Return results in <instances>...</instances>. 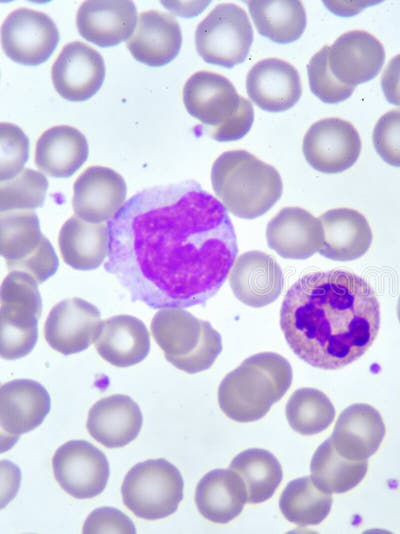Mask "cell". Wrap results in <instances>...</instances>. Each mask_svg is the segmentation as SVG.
Returning a JSON list of instances; mask_svg holds the SVG:
<instances>
[{"mask_svg":"<svg viewBox=\"0 0 400 534\" xmlns=\"http://www.w3.org/2000/svg\"><path fill=\"white\" fill-rule=\"evenodd\" d=\"M107 226L105 270L153 309L204 305L238 254L227 209L193 180L136 193Z\"/></svg>","mask_w":400,"mask_h":534,"instance_id":"obj_1","label":"cell"},{"mask_svg":"<svg viewBox=\"0 0 400 534\" xmlns=\"http://www.w3.org/2000/svg\"><path fill=\"white\" fill-rule=\"evenodd\" d=\"M280 326L300 359L325 370L341 369L374 342L379 302L372 287L352 272L309 273L287 291Z\"/></svg>","mask_w":400,"mask_h":534,"instance_id":"obj_2","label":"cell"},{"mask_svg":"<svg viewBox=\"0 0 400 534\" xmlns=\"http://www.w3.org/2000/svg\"><path fill=\"white\" fill-rule=\"evenodd\" d=\"M292 378L290 363L281 355L274 352L252 355L221 381L219 407L236 422L257 421L285 395Z\"/></svg>","mask_w":400,"mask_h":534,"instance_id":"obj_3","label":"cell"},{"mask_svg":"<svg viewBox=\"0 0 400 534\" xmlns=\"http://www.w3.org/2000/svg\"><path fill=\"white\" fill-rule=\"evenodd\" d=\"M211 183L227 211L242 219H255L280 199L279 172L245 150L222 153L213 163Z\"/></svg>","mask_w":400,"mask_h":534,"instance_id":"obj_4","label":"cell"},{"mask_svg":"<svg viewBox=\"0 0 400 534\" xmlns=\"http://www.w3.org/2000/svg\"><path fill=\"white\" fill-rule=\"evenodd\" d=\"M183 102L188 113L208 127L219 142L239 140L251 129L254 110L226 77L198 71L186 81Z\"/></svg>","mask_w":400,"mask_h":534,"instance_id":"obj_5","label":"cell"},{"mask_svg":"<svg viewBox=\"0 0 400 534\" xmlns=\"http://www.w3.org/2000/svg\"><path fill=\"white\" fill-rule=\"evenodd\" d=\"M151 331L166 360L189 374L210 368L222 351L218 331L183 308L159 310L152 319Z\"/></svg>","mask_w":400,"mask_h":534,"instance_id":"obj_6","label":"cell"},{"mask_svg":"<svg viewBox=\"0 0 400 534\" xmlns=\"http://www.w3.org/2000/svg\"><path fill=\"white\" fill-rule=\"evenodd\" d=\"M41 313L38 282L25 272L9 273L1 285L0 353L3 359H19L33 350Z\"/></svg>","mask_w":400,"mask_h":534,"instance_id":"obj_7","label":"cell"},{"mask_svg":"<svg viewBox=\"0 0 400 534\" xmlns=\"http://www.w3.org/2000/svg\"><path fill=\"white\" fill-rule=\"evenodd\" d=\"M184 482L180 471L165 459H148L134 465L122 487L124 505L145 520L172 515L183 499Z\"/></svg>","mask_w":400,"mask_h":534,"instance_id":"obj_8","label":"cell"},{"mask_svg":"<svg viewBox=\"0 0 400 534\" xmlns=\"http://www.w3.org/2000/svg\"><path fill=\"white\" fill-rule=\"evenodd\" d=\"M0 226V251L8 269L25 272L38 283L56 273L58 257L34 211L1 212Z\"/></svg>","mask_w":400,"mask_h":534,"instance_id":"obj_9","label":"cell"},{"mask_svg":"<svg viewBox=\"0 0 400 534\" xmlns=\"http://www.w3.org/2000/svg\"><path fill=\"white\" fill-rule=\"evenodd\" d=\"M253 42V29L238 5H217L197 26L195 45L207 63L232 68L242 63Z\"/></svg>","mask_w":400,"mask_h":534,"instance_id":"obj_10","label":"cell"},{"mask_svg":"<svg viewBox=\"0 0 400 534\" xmlns=\"http://www.w3.org/2000/svg\"><path fill=\"white\" fill-rule=\"evenodd\" d=\"M59 42L54 21L45 13L19 8L11 12L1 27L2 49L11 60L25 66L44 63Z\"/></svg>","mask_w":400,"mask_h":534,"instance_id":"obj_11","label":"cell"},{"mask_svg":"<svg viewBox=\"0 0 400 534\" xmlns=\"http://www.w3.org/2000/svg\"><path fill=\"white\" fill-rule=\"evenodd\" d=\"M52 467L60 487L77 499H90L101 494L109 478L105 454L85 440H72L61 445L53 455Z\"/></svg>","mask_w":400,"mask_h":534,"instance_id":"obj_12","label":"cell"},{"mask_svg":"<svg viewBox=\"0 0 400 534\" xmlns=\"http://www.w3.org/2000/svg\"><path fill=\"white\" fill-rule=\"evenodd\" d=\"M302 150L316 171L335 174L354 165L361 151V139L348 121L332 117L319 120L306 132Z\"/></svg>","mask_w":400,"mask_h":534,"instance_id":"obj_13","label":"cell"},{"mask_svg":"<svg viewBox=\"0 0 400 534\" xmlns=\"http://www.w3.org/2000/svg\"><path fill=\"white\" fill-rule=\"evenodd\" d=\"M103 322L93 304L77 297L66 299L51 309L44 326L45 339L61 354L79 353L96 341Z\"/></svg>","mask_w":400,"mask_h":534,"instance_id":"obj_14","label":"cell"},{"mask_svg":"<svg viewBox=\"0 0 400 534\" xmlns=\"http://www.w3.org/2000/svg\"><path fill=\"white\" fill-rule=\"evenodd\" d=\"M58 94L69 101H85L100 89L105 78V64L94 48L79 41L63 47L51 69Z\"/></svg>","mask_w":400,"mask_h":534,"instance_id":"obj_15","label":"cell"},{"mask_svg":"<svg viewBox=\"0 0 400 534\" xmlns=\"http://www.w3.org/2000/svg\"><path fill=\"white\" fill-rule=\"evenodd\" d=\"M127 187L123 177L103 166L87 168L73 186L75 215L90 223L110 221L125 203Z\"/></svg>","mask_w":400,"mask_h":534,"instance_id":"obj_16","label":"cell"},{"mask_svg":"<svg viewBox=\"0 0 400 534\" xmlns=\"http://www.w3.org/2000/svg\"><path fill=\"white\" fill-rule=\"evenodd\" d=\"M48 391L31 379H15L0 389L1 439L13 444L21 434L38 427L50 411Z\"/></svg>","mask_w":400,"mask_h":534,"instance_id":"obj_17","label":"cell"},{"mask_svg":"<svg viewBox=\"0 0 400 534\" xmlns=\"http://www.w3.org/2000/svg\"><path fill=\"white\" fill-rule=\"evenodd\" d=\"M384 60L385 51L380 41L362 30L342 34L329 47L331 73L341 83L354 87L375 78Z\"/></svg>","mask_w":400,"mask_h":534,"instance_id":"obj_18","label":"cell"},{"mask_svg":"<svg viewBox=\"0 0 400 534\" xmlns=\"http://www.w3.org/2000/svg\"><path fill=\"white\" fill-rule=\"evenodd\" d=\"M229 283L236 298L254 307L274 302L283 288V273L277 261L262 251H248L235 261Z\"/></svg>","mask_w":400,"mask_h":534,"instance_id":"obj_19","label":"cell"},{"mask_svg":"<svg viewBox=\"0 0 400 534\" xmlns=\"http://www.w3.org/2000/svg\"><path fill=\"white\" fill-rule=\"evenodd\" d=\"M137 9L127 0H91L79 7L76 25L87 41L111 47L128 40L137 25Z\"/></svg>","mask_w":400,"mask_h":534,"instance_id":"obj_20","label":"cell"},{"mask_svg":"<svg viewBox=\"0 0 400 534\" xmlns=\"http://www.w3.org/2000/svg\"><path fill=\"white\" fill-rule=\"evenodd\" d=\"M268 246L286 259L304 260L319 252L324 230L319 218L300 207H285L266 228Z\"/></svg>","mask_w":400,"mask_h":534,"instance_id":"obj_21","label":"cell"},{"mask_svg":"<svg viewBox=\"0 0 400 534\" xmlns=\"http://www.w3.org/2000/svg\"><path fill=\"white\" fill-rule=\"evenodd\" d=\"M246 90L259 108L275 113L293 107L302 94L298 71L278 58L257 62L246 77Z\"/></svg>","mask_w":400,"mask_h":534,"instance_id":"obj_22","label":"cell"},{"mask_svg":"<svg viewBox=\"0 0 400 534\" xmlns=\"http://www.w3.org/2000/svg\"><path fill=\"white\" fill-rule=\"evenodd\" d=\"M385 433L380 413L368 404L356 403L339 415L330 440L342 457L360 461L376 453Z\"/></svg>","mask_w":400,"mask_h":534,"instance_id":"obj_23","label":"cell"},{"mask_svg":"<svg viewBox=\"0 0 400 534\" xmlns=\"http://www.w3.org/2000/svg\"><path fill=\"white\" fill-rule=\"evenodd\" d=\"M181 44L178 21L156 10L139 14L136 30L126 43L137 61L151 67H161L175 59Z\"/></svg>","mask_w":400,"mask_h":534,"instance_id":"obj_24","label":"cell"},{"mask_svg":"<svg viewBox=\"0 0 400 534\" xmlns=\"http://www.w3.org/2000/svg\"><path fill=\"white\" fill-rule=\"evenodd\" d=\"M143 416L138 404L129 396L114 394L97 401L89 410V434L107 448H120L139 434Z\"/></svg>","mask_w":400,"mask_h":534,"instance_id":"obj_25","label":"cell"},{"mask_svg":"<svg viewBox=\"0 0 400 534\" xmlns=\"http://www.w3.org/2000/svg\"><path fill=\"white\" fill-rule=\"evenodd\" d=\"M324 241L319 253L335 261H352L363 256L372 243V231L363 214L350 208L331 209L319 217Z\"/></svg>","mask_w":400,"mask_h":534,"instance_id":"obj_26","label":"cell"},{"mask_svg":"<svg viewBox=\"0 0 400 534\" xmlns=\"http://www.w3.org/2000/svg\"><path fill=\"white\" fill-rule=\"evenodd\" d=\"M195 503L207 520L226 524L241 514L247 503L246 486L232 469H214L198 482Z\"/></svg>","mask_w":400,"mask_h":534,"instance_id":"obj_27","label":"cell"},{"mask_svg":"<svg viewBox=\"0 0 400 534\" xmlns=\"http://www.w3.org/2000/svg\"><path fill=\"white\" fill-rule=\"evenodd\" d=\"M99 355L117 367H129L143 361L150 351L145 324L131 315H116L103 322L95 341Z\"/></svg>","mask_w":400,"mask_h":534,"instance_id":"obj_28","label":"cell"},{"mask_svg":"<svg viewBox=\"0 0 400 534\" xmlns=\"http://www.w3.org/2000/svg\"><path fill=\"white\" fill-rule=\"evenodd\" d=\"M88 153L87 140L78 129L67 125L54 126L38 139L35 164L49 176L68 178L84 164Z\"/></svg>","mask_w":400,"mask_h":534,"instance_id":"obj_29","label":"cell"},{"mask_svg":"<svg viewBox=\"0 0 400 534\" xmlns=\"http://www.w3.org/2000/svg\"><path fill=\"white\" fill-rule=\"evenodd\" d=\"M58 243L66 264L77 270L96 269L108 256V226L72 216L61 227Z\"/></svg>","mask_w":400,"mask_h":534,"instance_id":"obj_30","label":"cell"},{"mask_svg":"<svg viewBox=\"0 0 400 534\" xmlns=\"http://www.w3.org/2000/svg\"><path fill=\"white\" fill-rule=\"evenodd\" d=\"M254 25L260 35L279 44L296 41L306 27V12L297 0L247 1Z\"/></svg>","mask_w":400,"mask_h":534,"instance_id":"obj_31","label":"cell"},{"mask_svg":"<svg viewBox=\"0 0 400 534\" xmlns=\"http://www.w3.org/2000/svg\"><path fill=\"white\" fill-rule=\"evenodd\" d=\"M367 460L354 461L342 457L330 438L315 451L311 464V478L315 485L330 494H341L356 487L365 477Z\"/></svg>","mask_w":400,"mask_h":534,"instance_id":"obj_32","label":"cell"},{"mask_svg":"<svg viewBox=\"0 0 400 534\" xmlns=\"http://www.w3.org/2000/svg\"><path fill=\"white\" fill-rule=\"evenodd\" d=\"M229 468L242 478L247 490V503L258 504L270 499L283 478L282 467L269 451L250 448L236 455Z\"/></svg>","mask_w":400,"mask_h":534,"instance_id":"obj_33","label":"cell"},{"mask_svg":"<svg viewBox=\"0 0 400 534\" xmlns=\"http://www.w3.org/2000/svg\"><path fill=\"white\" fill-rule=\"evenodd\" d=\"M331 506L332 495L318 488L311 476L289 482L279 500L282 515L300 527L320 524Z\"/></svg>","mask_w":400,"mask_h":534,"instance_id":"obj_34","label":"cell"},{"mask_svg":"<svg viewBox=\"0 0 400 534\" xmlns=\"http://www.w3.org/2000/svg\"><path fill=\"white\" fill-rule=\"evenodd\" d=\"M286 418L290 427L302 435H314L326 430L335 418V408L320 390L300 388L289 398Z\"/></svg>","mask_w":400,"mask_h":534,"instance_id":"obj_35","label":"cell"},{"mask_svg":"<svg viewBox=\"0 0 400 534\" xmlns=\"http://www.w3.org/2000/svg\"><path fill=\"white\" fill-rule=\"evenodd\" d=\"M48 186L44 174L24 168L15 177L0 182V211L41 207Z\"/></svg>","mask_w":400,"mask_h":534,"instance_id":"obj_36","label":"cell"},{"mask_svg":"<svg viewBox=\"0 0 400 534\" xmlns=\"http://www.w3.org/2000/svg\"><path fill=\"white\" fill-rule=\"evenodd\" d=\"M329 46H324L307 65L309 86L312 93L322 102L334 104L348 99L354 86L346 85L337 80L331 73L328 64Z\"/></svg>","mask_w":400,"mask_h":534,"instance_id":"obj_37","label":"cell"},{"mask_svg":"<svg viewBox=\"0 0 400 534\" xmlns=\"http://www.w3.org/2000/svg\"><path fill=\"white\" fill-rule=\"evenodd\" d=\"M29 156V139L16 125L0 124V182L9 180L24 168Z\"/></svg>","mask_w":400,"mask_h":534,"instance_id":"obj_38","label":"cell"},{"mask_svg":"<svg viewBox=\"0 0 400 534\" xmlns=\"http://www.w3.org/2000/svg\"><path fill=\"white\" fill-rule=\"evenodd\" d=\"M378 155L391 166L400 167V110H391L377 121L372 135Z\"/></svg>","mask_w":400,"mask_h":534,"instance_id":"obj_39","label":"cell"},{"mask_svg":"<svg viewBox=\"0 0 400 534\" xmlns=\"http://www.w3.org/2000/svg\"><path fill=\"white\" fill-rule=\"evenodd\" d=\"M83 533H126L135 534L136 528L132 520L123 512L112 507H100L93 510L87 517Z\"/></svg>","mask_w":400,"mask_h":534,"instance_id":"obj_40","label":"cell"},{"mask_svg":"<svg viewBox=\"0 0 400 534\" xmlns=\"http://www.w3.org/2000/svg\"><path fill=\"white\" fill-rule=\"evenodd\" d=\"M381 88L389 103L400 106V54L394 56L383 71Z\"/></svg>","mask_w":400,"mask_h":534,"instance_id":"obj_41","label":"cell"},{"mask_svg":"<svg viewBox=\"0 0 400 534\" xmlns=\"http://www.w3.org/2000/svg\"><path fill=\"white\" fill-rule=\"evenodd\" d=\"M397 315H398V319L400 322V296H399L398 303H397Z\"/></svg>","mask_w":400,"mask_h":534,"instance_id":"obj_42","label":"cell"}]
</instances>
